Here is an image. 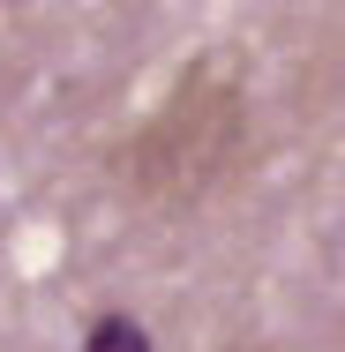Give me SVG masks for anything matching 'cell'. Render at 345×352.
Listing matches in <instances>:
<instances>
[{
	"mask_svg": "<svg viewBox=\"0 0 345 352\" xmlns=\"http://www.w3.org/2000/svg\"><path fill=\"white\" fill-rule=\"evenodd\" d=\"M83 352H150V330H143L128 307H105V315L83 330Z\"/></svg>",
	"mask_w": 345,
	"mask_h": 352,
	"instance_id": "cell-1",
	"label": "cell"
}]
</instances>
